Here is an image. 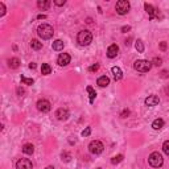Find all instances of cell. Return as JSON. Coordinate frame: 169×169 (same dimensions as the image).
Returning a JSON list of instances; mask_svg holds the SVG:
<instances>
[{"instance_id":"obj_1","label":"cell","mask_w":169,"mask_h":169,"mask_svg":"<svg viewBox=\"0 0 169 169\" xmlns=\"http://www.w3.org/2000/svg\"><path fill=\"white\" fill-rule=\"evenodd\" d=\"M53 27L49 25V24H41L38 28H37V34L40 37H41L42 40H49L53 37Z\"/></svg>"},{"instance_id":"obj_2","label":"cell","mask_w":169,"mask_h":169,"mask_svg":"<svg viewBox=\"0 0 169 169\" xmlns=\"http://www.w3.org/2000/svg\"><path fill=\"white\" fill-rule=\"evenodd\" d=\"M77 41L81 46H87V45H90L93 41V34L89 31H81L77 36Z\"/></svg>"},{"instance_id":"obj_3","label":"cell","mask_w":169,"mask_h":169,"mask_svg":"<svg viewBox=\"0 0 169 169\" xmlns=\"http://www.w3.org/2000/svg\"><path fill=\"white\" fill-rule=\"evenodd\" d=\"M133 67H135V70L140 72V73H148L152 67V62L147 61V59H137L133 63Z\"/></svg>"},{"instance_id":"obj_4","label":"cell","mask_w":169,"mask_h":169,"mask_svg":"<svg viewBox=\"0 0 169 169\" xmlns=\"http://www.w3.org/2000/svg\"><path fill=\"white\" fill-rule=\"evenodd\" d=\"M148 162H150V165L153 168H160L164 162V158L158 152H152L150 157H148Z\"/></svg>"},{"instance_id":"obj_5","label":"cell","mask_w":169,"mask_h":169,"mask_svg":"<svg viewBox=\"0 0 169 169\" xmlns=\"http://www.w3.org/2000/svg\"><path fill=\"white\" fill-rule=\"evenodd\" d=\"M103 150H104V145H103V143L99 140H93L89 144V151H90V153H93V155H101Z\"/></svg>"},{"instance_id":"obj_6","label":"cell","mask_w":169,"mask_h":169,"mask_svg":"<svg viewBox=\"0 0 169 169\" xmlns=\"http://www.w3.org/2000/svg\"><path fill=\"white\" fill-rule=\"evenodd\" d=\"M130 2H127V0H119L115 6V9H116V13L119 15H126L130 11Z\"/></svg>"},{"instance_id":"obj_7","label":"cell","mask_w":169,"mask_h":169,"mask_svg":"<svg viewBox=\"0 0 169 169\" xmlns=\"http://www.w3.org/2000/svg\"><path fill=\"white\" fill-rule=\"evenodd\" d=\"M37 110L41 112H49L52 110V104L46 99H40L37 102Z\"/></svg>"},{"instance_id":"obj_8","label":"cell","mask_w":169,"mask_h":169,"mask_svg":"<svg viewBox=\"0 0 169 169\" xmlns=\"http://www.w3.org/2000/svg\"><path fill=\"white\" fill-rule=\"evenodd\" d=\"M16 169H33V164L29 158H20L16 162Z\"/></svg>"},{"instance_id":"obj_9","label":"cell","mask_w":169,"mask_h":169,"mask_svg":"<svg viewBox=\"0 0 169 169\" xmlns=\"http://www.w3.org/2000/svg\"><path fill=\"white\" fill-rule=\"evenodd\" d=\"M70 59H72V57L69 56L67 53H61L57 58V63L59 66H66V65L70 63Z\"/></svg>"},{"instance_id":"obj_10","label":"cell","mask_w":169,"mask_h":169,"mask_svg":"<svg viewBox=\"0 0 169 169\" xmlns=\"http://www.w3.org/2000/svg\"><path fill=\"white\" fill-rule=\"evenodd\" d=\"M56 116L58 120H67L69 119V111L66 108H58L56 111Z\"/></svg>"},{"instance_id":"obj_11","label":"cell","mask_w":169,"mask_h":169,"mask_svg":"<svg viewBox=\"0 0 169 169\" xmlns=\"http://www.w3.org/2000/svg\"><path fill=\"white\" fill-rule=\"evenodd\" d=\"M118 52H119V46L116 44H112V45H110L107 49V57L108 58H115L118 56Z\"/></svg>"},{"instance_id":"obj_12","label":"cell","mask_w":169,"mask_h":169,"mask_svg":"<svg viewBox=\"0 0 169 169\" xmlns=\"http://www.w3.org/2000/svg\"><path fill=\"white\" fill-rule=\"evenodd\" d=\"M158 102H160V98H158L157 95H150L145 99V106H148V107L157 106Z\"/></svg>"},{"instance_id":"obj_13","label":"cell","mask_w":169,"mask_h":169,"mask_svg":"<svg viewBox=\"0 0 169 169\" xmlns=\"http://www.w3.org/2000/svg\"><path fill=\"white\" fill-rule=\"evenodd\" d=\"M144 8H145V11H147V13H148V17H150V20L155 19V8H153L151 4L145 3V4H144Z\"/></svg>"},{"instance_id":"obj_14","label":"cell","mask_w":169,"mask_h":169,"mask_svg":"<svg viewBox=\"0 0 169 169\" xmlns=\"http://www.w3.org/2000/svg\"><path fill=\"white\" fill-rule=\"evenodd\" d=\"M37 7L41 9V11H46V9L50 7V2H49V0H38Z\"/></svg>"},{"instance_id":"obj_15","label":"cell","mask_w":169,"mask_h":169,"mask_svg":"<svg viewBox=\"0 0 169 169\" xmlns=\"http://www.w3.org/2000/svg\"><path fill=\"white\" fill-rule=\"evenodd\" d=\"M97 83H98L101 87H106V86H108V83H110V78L106 77V76H102V77L98 78Z\"/></svg>"},{"instance_id":"obj_16","label":"cell","mask_w":169,"mask_h":169,"mask_svg":"<svg viewBox=\"0 0 169 169\" xmlns=\"http://www.w3.org/2000/svg\"><path fill=\"white\" fill-rule=\"evenodd\" d=\"M111 70H112V74H114V78H115V81H119V79H122L123 73H122V69H120V67L114 66Z\"/></svg>"},{"instance_id":"obj_17","label":"cell","mask_w":169,"mask_h":169,"mask_svg":"<svg viewBox=\"0 0 169 169\" xmlns=\"http://www.w3.org/2000/svg\"><path fill=\"white\" fill-rule=\"evenodd\" d=\"M8 66L11 67V69H17V67L20 66V59L16 58V57L9 58V59H8Z\"/></svg>"},{"instance_id":"obj_18","label":"cell","mask_w":169,"mask_h":169,"mask_svg":"<svg viewBox=\"0 0 169 169\" xmlns=\"http://www.w3.org/2000/svg\"><path fill=\"white\" fill-rule=\"evenodd\" d=\"M164 127V120H162V119H160V118H158V119H155V120H153V123H152V128H153V130H161V128Z\"/></svg>"},{"instance_id":"obj_19","label":"cell","mask_w":169,"mask_h":169,"mask_svg":"<svg viewBox=\"0 0 169 169\" xmlns=\"http://www.w3.org/2000/svg\"><path fill=\"white\" fill-rule=\"evenodd\" d=\"M52 48H53V50H56V52H61L63 49V41L62 40H56V41L53 42Z\"/></svg>"},{"instance_id":"obj_20","label":"cell","mask_w":169,"mask_h":169,"mask_svg":"<svg viewBox=\"0 0 169 169\" xmlns=\"http://www.w3.org/2000/svg\"><path fill=\"white\" fill-rule=\"evenodd\" d=\"M23 152L25 153V155H33V152H34V147L32 145V144H24V147H23Z\"/></svg>"},{"instance_id":"obj_21","label":"cell","mask_w":169,"mask_h":169,"mask_svg":"<svg viewBox=\"0 0 169 169\" xmlns=\"http://www.w3.org/2000/svg\"><path fill=\"white\" fill-rule=\"evenodd\" d=\"M87 93H89V97H90V103H94V99H95V97H97V93H95V90L91 87V86H87Z\"/></svg>"},{"instance_id":"obj_22","label":"cell","mask_w":169,"mask_h":169,"mask_svg":"<svg viewBox=\"0 0 169 169\" xmlns=\"http://www.w3.org/2000/svg\"><path fill=\"white\" fill-rule=\"evenodd\" d=\"M31 48L34 49V50H40L42 48V42H40L38 40H32L31 41Z\"/></svg>"},{"instance_id":"obj_23","label":"cell","mask_w":169,"mask_h":169,"mask_svg":"<svg viewBox=\"0 0 169 169\" xmlns=\"http://www.w3.org/2000/svg\"><path fill=\"white\" fill-rule=\"evenodd\" d=\"M41 73L44 74V76H48V74H50V73H52V67H50V65H48V63H42V66H41Z\"/></svg>"},{"instance_id":"obj_24","label":"cell","mask_w":169,"mask_h":169,"mask_svg":"<svg viewBox=\"0 0 169 169\" xmlns=\"http://www.w3.org/2000/svg\"><path fill=\"white\" fill-rule=\"evenodd\" d=\"M135 48H136V50L139 53H143L144 52V44H143L141 40H137L136 44H135Z\"/></svg>"},{"instance_id":"obj_25","label":"cell","mask_w":169,"mask_h":169,"mask_svg":"<svg viewBox=\"0 0 169 169\" xmlns=\"http://www.w3.org/2000/svg\"><path fill=\"white\" fill-rule=\"evenodd\" d=\"M123 161V155H118V156H114L111 158V162L112 164H119V162H122Z\"/></svg>"},{"instance_id":"obj_26","label":"cell","mask_w":169,"mask_h":169,"mask_svg":"<svg viewBox=\"0 0 169 169\" xmlns=\"http://www.w3.org/2000/svg\"><path fill=\"white\" fill-rule=\"evenodd\" d=\"M61 157H62V161H70V158H72V155L69 152H62V155H61Z\"/></svg>"},{"instance_id":"obj_27","label":"cell","mask_w":169,"mask_h":169,"mask_svg":"<svg viewBox=\"0 0 169 169\" xmlns=\"http://www.w3.org/2000/svg\"><path fill=\"white\" fill-rule=\"evenodd\" d=\"M21 82L25 83V84H33L34 83V81H33L32 78H27V77H24V76H21Z\"/></svg>"},{"instance_id":"obj_28","label":"cell","mask_w":169,"mask_h":169,"mask_svg":"<svg viewBox=\"0 0 169 169\" xmlns=\"http://www.w3.org/2000/svg\"><path fill=\"white\" fill-rule=\"evenodd\" d=\"M162 151L167 153V155L169 156V140H167V141H164V144H162Z\"/></svg>"},{"instance_id":"obj_29","label":"cell","mask_w":169,"mask_h":169,"mask_svg":"<svg viewBox=\"0 0 169 169\" xmlns=\"http://www.w3.org/2000/svg\"><path fill=\"white\" fill-rule=\"evenodd\" d=\"M153 65H155V66H160L161 65V63H162V59L161 58H158V57H156V58H153Z\"/></svg>"},{"instance_id":"obj_30","label":"cell","mask_w":169,"mask_h":169,"mask_svg":"<svg viewBox=\"0 0 169 169\" xmlns=\"http://www.w3.org/2000/svg\"><path fill=\"white\" fill-rule=\"evenodd\" d=\"M6 15V6H4V3L0 2V16H4Z\"/></svg>"},{"instance_id":"obj_31","label":"cell","mask_w":169,"mask_h":169,"mask_svg":"<svg viewBox=\"0 0 169 169\" xmlns=\"http://www.w3.org/2000/svg\"><path fill=\"white\" fill-rule=\"evenodd\" d=\"M91 133V128L90 127H86V130L82 131V136H89Z\"/></svg>"},{"instance_id":"obj_32","label":"cell","mask_w":169,"mask_h":169,"mask_svg":"<svg viewBox=\"0 0 169 169\" xmlns=\"http://www.w3.org/2000/svg\"><path fill=\"white\" fill-rule=\"evenodd\" d=\"M54 4H56V6H58V7H61V6H63V4H65V0H54Z\"/></svg>"},{"instance_id":"obj_33","label":"cell","mask_w":169,"mask_h":169,"mask_svg":"<svg viewBox=\"0 0 169 169\" xmlns=\"http://www.w3.org/2000/svg\"><path fill=\"white\" fill-rule=\"evenodd\" d=\"M98 69H99V65H98V63H95V65H93V66L89 67V70H90V72H97Z\"/></svg>"},{"instance_id":"obj_34","label":"cell","mask_w":169,"mask_h":169,"mask_svg":"<svg viewBox=\"0 0 169 169\" xmlns=\"http://www.w3.org/2000/svg\"><path fill=\"white\" fill-rule=\"evenodd\" d=\"M128 115H130V110H124V111L120 114V116H122V118H127Z\"/></svg>"},{"instance_id":"obj_35","label":"cell","mask_w":169,"mask_h":169,"mask_svg":"<svg viewBox=\"0 0 169 169\" xmlns=\"http://www.w3.org/2000/svg\"><path fill=\"white\" fill-rule=\"evenodd\" d=\"M130 29H131V27H130V25H127V27H123V28H122V32H123V33H127L128 31H130Z\"/></svg>"},{"instance_id":"obj_36","label":"cell","mask_w":169,"mask_h":169,"mask_svg":"<svg viewBox=\"0 0 169 169\" xmlns=\"http://www.w3.org/2000/svg\"><path fill=\"white\" fill-rule=\"evenodd\" d=\"M160 49H161V50H165V49H167V42H161L160 44Z\"/></svg>"},{"instance_id":"obj_37","label":"cell","mask_w":169,"mask_h":169,"mask_svg":"<svg viewBox=\"0 0 169 169\" xmlns=\"http://www.w3.org/2000/svg\"><path fill=\"white\" fill-rule=\"evenodd\" d=\"M17 94H19L20 97H23V94H24V90H23V89H20V87H19V89H17Z\"/></svg>"},{"instance_id":"obj_38","label":"cell","mask_w":169,"mask_h":169,"mask_svg":"<svg viewBox=\"0 0 169 169\" xmlns=\"http://www.w3.org/2000/svg\"><path fill=\"white\" fill-rule=\"evenodd\" d=\"M29 69H36V63L31 62V63H29Z\"/></svg>"},{"instance_id":"obj_39","label":"cell","mask_w":169,"mask_h":169,"mask_svg":"<svg viewBox=\"0 0 169 169\" xmlns=\"http://www.w3.org/2000/svg\"><path fill=\"white\" fill-rule=\"evenodd\" d=\"M161 74H162V76H161L162 78H167V77H168V72H167V70H164Z\"/></svg>"},{"instance_id":"obj_40","label":"cell","mask_w":169,"mask_h":169,"mask_svg":"<svg viewBox=\"0 0 169 169\" xmlns=\"http://www.w3.org/2000/svg\"><path fill=\"white\" fill-rule=\"evenodd\" d=\"M37 19H38V20H42V19H46V16H45V15H38Z\"/></svg>"},{"instance_id":"obj_41","label":"cell","mask_w":169,"mask_h":169,"mask_svg":"<svg viewBox=\"0 0 169 169\" xmlns=\"http://www.w3.org/2000/svg\"><path fill=\"white\" fill-rule=\"evenodd\" d=\"M45 169H54V168H53V167H46Z\"/></svg>"},{"instance_id":"obj_42","label":"cell","mask_w":169,"mask_h":169,"mask_svg":"<svg viewBox=\"0 0 169 169\" xmlns=\"http://www.w3.org/2000/svg\"><path fill=\"white\" fill-rule=\"evenodd\" d=\"M167 93H168V95H169V86L167 87Z\"/></svg>"},{"instance_id":"obj_43","label":"cell","mask_w":169,"mask_h":169,"mask_svg":"<svg viewBox=\"0 0 169 169\" xmlns=\"http://www.w3.org/2000/svg\"><path fill=\"white\" fill-rule=\"evenodd\" d=\"M98 169H102V168H98Z\"/></svg>"}]
</instances>
